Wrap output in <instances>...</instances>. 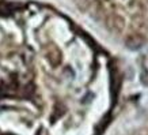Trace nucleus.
Masks as SVG:
<instances>
[{
  "instance_id": "nucleus-1",
  "label": "nucleus",
  "mask_w": 148,
  "mask_h": 135,
  "mask_svg": "<svg viewBox=\"0 0 148 135\" xmlns=\"http://www.w3.org/2000/svg\"><path fill=\"white\" fill-rule=\"evenodd\" d=\"M144 42H145V40L141 36H130L126 40V45L130 49H139V48L143 46Z\"/></svg>"
}]
</instances>
